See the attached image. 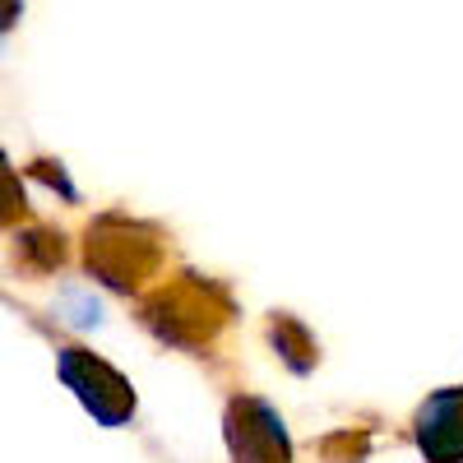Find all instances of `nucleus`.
Segmentation results:
<instances>
[{
  "instance_id": "1",
  "label": "nucleus",
  "mask_w": 463,
  "mask_h": 463,
  "mask_svg": "<svg viewBox=\"0 0 463 463\" xmlns=\"http://www.w3.org/2000/svg\"><path fill=\"white\" fill-rule=\"evenodd\" d=\"M232 316H237V306H232L227 288L213 279H200V274H181L139 301V325L158 343L181 347V353L209 347L227 329Z\"/></svg>"
},
{
  "instance_id": "2",
  "label": "nucleus",
  "mask_w": 463,
  "mask_h": 463,
  "mask_svg": "<svg viewBox=\"0 0 463 463\" xmlns=\"http://www.w3.org/2000/svg\"><path fill=\"white\" fill-rule=\"evenodd\" d=\"M84 264L111 292H139L163 264V232L130 213H102L89 227Z\"/></svg>"
},
{
  "instance_id": "3",
  "label": "nucleus",
  "mask_w": 463,
  "mask_h": 463,
  "mask_svg": "<svg viewBox=\"0 0 463 463\" xmlns=\"http://www.w3.org/2000/svg\"><path fill=\"white\" fill-rule=\"evenodd\" d=\"M56 375L61 384L80 399V408L98 421V427H126L135 417V390L130 380L116 371L111 362H102L89 347H61L56 353Z\"/></svg>"
},
{
  "instance_id": "4",
  "label": "nucleus",
  "mask_w": 463,
  "mask_h": 463,
  "mask_svg": "<svg viewBox=\"0 0 463 463\" xmlns=\"http://www.w3.org/2000/svg\"><path fill=\"white\" fill-rule=\"evenodd\" d=\"M222 440H227L232 463H292V440L283 431V417L255 394L227 403Z\"/></svg>"
},
{
  "instance_id": "5",
  "label": "nucleus",
  "mask_w": 463,
  "mask_h": 463,
  "mask_svg": "<svg viewBox=\"0 0 463 463\" xmlns=\"http://www.w3.org/2000/svg\"><path fill=\"white\" fill-rule=\"evenodd\" d=\"M417 449L427 463H463V390H436L417 408Z\"/></svg>"
},
{
  "instance_id": "6",
  "label": "nucleus",
  "mask_w": 463,
  "mask_h": 463,
  "mask_svg": "<svg viewBox=\"0 0 463 463\" xmlns=\"http://www.w3.org/2000/svg\"><path fill=\"white\" fill-rule=\"evenodd\" d=\"M269 343H274V353L283 357V366L292 375H311L316 362H320L311 329H306L297 316H274V320H269Z\"/></svg>"
},
{
  "instance_id": "7",
  "label": "nucleus",
  "mask_w": 463,
  "mask_h": 463,
  "mask_svg": "<svg viewBox=\"0 0 463 463\" xmlns=\"http://www.w3.org/2000/svg\"><path fill=\"white\" fill-rule=\"evenodd\" d=\"M14 264L28 274H56L65 264V237L52 227H28L24 237H14Z\"/></svg>"
},
{
  "instance_id": "8",
  "label": "nucleus",
  "mask_w": 463,
  "mask_h": 463,
  "mask_svg": "<svg viewBox=\"0 0 463 463\" xmlns=\"http://www.w3.org/2000/svg\"><path fill=\"white\" fill-rule=\"evenodd\" d=\"M24 213H28V200L19 185V167L0 153V227H14Z\"/></svg>"
},
{
  "instance_id": "9",
  "label": "nucleus",
  "mask_w": 463,
  "mask_h": 463,
  "mask_svg": "<svg viewBox=\"0 0 463 463\" xmlns=\"http://www.w3.org/2000/svg\"><path fill=\"white\" fill-rule=\"evenodd\" d=\"M28 176H37V181H43V185L61 190V200H70V204H80V190L70 185V176H65V167H61V163H52V158H37V163H28Z\"/></svg>"
},
{
  "instance_id": "10",
  "label": "nucleus",
  "mask_w": 463,
  "mask_h": 463,
  "mask_svg": "<svg viewBox=\"0 0 463 463\" xmlns=\"http://www.w3.org/2000/svg\"><path fill=\"white\" fill-rule=\"evenodd\" d=\"M65 306L74 311V316H65L74 329H93V325L102 320V306H98L93 297H84V292H70V297H65Z\"/></svg>"
},
{
  "instance_id": "11",
  "label": "nucleus",
  "mask_w": 463,
  "mask_h": 463,
  "mask_svg": "<svg viewBox=\"0 0 463 463\" xmlns=\"http://www.w3.org/2000/svg\"><path fill=\"white\" fill-rule=\"evenodd\" d=\"M19 14H24V0H0V37L19 24Z\"/></svg>"
}]
</instances>
